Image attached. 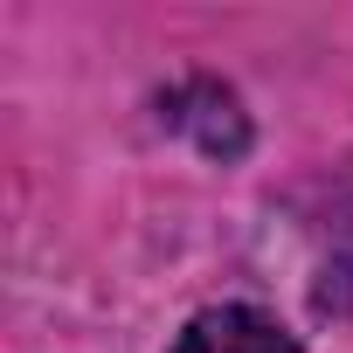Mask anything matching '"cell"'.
Returning <instances> with one entry per match:
<instances>
[{"mask_svg":"<svg viewBox=\"0 0 353 353\" xmlns=\"http://www.w3.org/2000/svg\"><path fill=\"white\" fill-rule=\"evenodd\" d=\"M173 353H298V339L256 305H208L188 319Z\"/></svg>","mask_w":353,"mask_h":353,"instance_id":"1","label":"cell"}]
</instances>
